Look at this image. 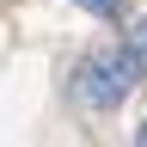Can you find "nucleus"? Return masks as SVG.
<instances>
[{
    "mask_svg": "<svg viewBox=\"0 0 147 147\" xmlns=\"http://www.w3.org/2000/svg\"><path fill=\"white\" fill-rule=\"evenodd\" d=\"M123 55H129V61H135V74L147 80V18H135V25L123 31Z\"/></svg>",
    "mask_w": 147,
    "mask_h": 147,
    "instance_id": "f03ea898",
    "label": "nucleus"
},
{
    "mask_svg": "<svg viewBox=\"0 0 147 147\" xmlns=\"http://www.w3.org/2000/svg\"><path fill=\"white\" fill-rule=\"evenodd\" d=\"M135 61H129L123 49H98V55H86V67H80V104L86 110H117L129 92H135Z\"/></svg>",
    "mask_w": 147,
    "mask_h": 147,
    "instance_id": "f257e3e1",
    "label": "nucleus"
},
{
    "mask_svg": "<svg viewBox=\"0 0 147 147\" xmlns=\"http://www.w3.org/2000/svg\"><path fill=\"white\" fill-rule=\"evenodd\" d=\"M74 6H86V12H98V18H123V0H74Z\"/></svg>",
    "mask_w": 147,
    "mask_h": 147,
    "instance_id": "7ed1b4c3",
    "label": "nucleus"
},
{
    "mask_svg": "<svg viewBox=\"0 0 147 147\" xmlns=\"http://www.w3.org/2000/svg\"><path fill=\"white\" fill-rule=\"evenodd\" d=\"M135 141H141V147H147V123H141V129H135Z\"/></svg>",
    "mask_w": 147,
    "mask_h": 147,
    "instance_id": "20e7f679",
    "label": "nucleus"
}]
</instances>
